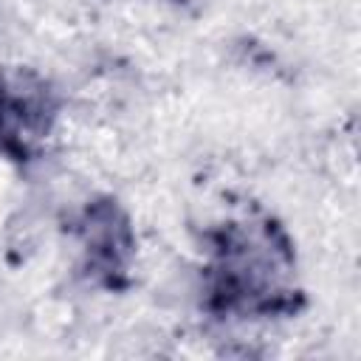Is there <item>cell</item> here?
Wrapping results in <instances>:
<instances>
[{"label": "cell", "mask_w": 361, "mask_h": 361, "mask_svg": "<svg viewBox=\"0 0 361 361\" xmlns=\"http://www.w3.org/2000/svg\"><path fill=\"white\" fill-rule=\"evenodd\" d=\"M293 254L271 220L243 217L209 237L206 302L223 316L257 319L293 310Z\"/></svg>", "instance_id": "6da1fadb"}, {"label": "cell", "mask_w": 361, "mask_h": 361, "mask_svg": "<svg viewBox=\"0 0 361 361\" xmlns=\"http://www.w3.org/2000/svg\"><path fill=\"white\" fill-rule=\"evenodd\" d=\"M79 237H82L87 271L93 276L104 282H116V276L127 271V262L133 257V231L118 206H113L110 200L87 206L79 223Z\"/></svg>", "instance_id": "7a4b0ae2"}]
</instances>
